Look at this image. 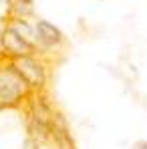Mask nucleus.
Here are the masks:
<instances>
[{"label":"nucleus","mask_w":147,"mask_h":149,"mask_svg":"<svg viewBox=\"0 0 147 149\" xmlns=\"http://www.w3.org/2000/svg\"><path fill=\"white\" fill-rule=\"evenodd\" d=\"M30 95H32L30 87L22 81L12 61L0 54V111L22 109Z\"/></svg>","instance_id":"obj_1"},{"label":"nucleus","mask_w":147,"mask_h":149,"mask_svg":"<svg viewBox=\"0 0 147 149\" xmlns=\"http://www.w3.org/2000/svg\"><path fill=\"white\" fill-rule=\"evenodd\" d=\"M14 69L22 77L26 85L30 87V91L38 93V91H47L50 83V67L47 56L40 54H32V56H22L12 61Z\"/></svg>","instance_id":"obj_2"},{"label":"nucleus","mask_w":147,"mask_h":149,"mask_svg":"<svg viewBox=\"0 0 147 149\" xmlns=\"http://www.w3.org/2000/svg\"><path fill=\"white\" fill-rule=\"evenodd\" d=\"M0 54H4L10 61H16V58H22V56L40 54V50L32 42H28L24 36H20L12 26L2 24V28H0Z\"/></svg>","instance_id":"obj_3"},{"label":"nucleus","mask_w":147,"mask_h":149,"mask_svg":"<svg viewBox=\"0 0 147 149\" xmlns=\"http://www.w3.org/2000/svg\"><path fill=\"white\" fill-rule=\"evenodd\" d=\"M34 30H36V38H38V50H40L42 56H47L52 50L63 49V47L67 45V38H65L63 30L56 24H52L50 20L36 18Z\"/></svg>","instance_id":"obj_4"},{"label":"nucleus","mask_w":147,"mask_h":149,"mask_svg":"<svg viewBox=\"0 0 147 149\" xmlns=\"http://www.w3.org/2000/svg\"><path fill=\"white\" fill-rule=\"evenodd\" d=\"M50 145L54 149H77L73 131L61 109H54L52 119H50Z\"/></svg>","instance_id":"obj_5"},{"label":"nucleus","mask_w":147,"mask_h":149,"mask_svg":"<svg viewBox=\"0 0 147 149\" xmlns=\"http://www.w3.org/2000/svg\"><path fill=\"white\" fill-rule=\"evenodd\" d=\"M24 127H26V137L34 147H45L50 145V123L32 119L24 115Z\"/></svg>","instance_id":"obj_6"},{"label":"nucleus","mask_w":147,"mask_h":149,"mask_svg":"<svg viewBox=\"0 0 147 149\" xmlns=\"http://www.w3.org/2000/svg\"><path fill=\"white\" fill-rule=\"evenodd\" d=\"M6 12L4 16H10V18H26L30 20L34 16V4H26L22 0H6Z\"/></svg>","instance_id":"obj_7"},{"label":"nucleus","mask_w":147,"mask_h":149,"mask_svg":"<svg viewBox=\"0 0 147 149\" xmlns=\"http://www.w3.org/2000/svg\"><path fill=\"white\" fill-rule=\"evenodd\" d=\"M133 149H147V141H137L133 145Z\"/></svg>","instance_id":"obj_8"},{"label":"nucleus","mask_w":147,"mask_h":149,"mask_svg":"<svg viewBox=\"0 0 147 149\" xmlns=\"http://www.w3.org/2000/svg\"><path fill=\"white\" fill-rule=\"evenodd\" d=\"M22 2H26V4H34V0H22Z\"/></svg>","instance_id":"obj_9"}]
</instances>
